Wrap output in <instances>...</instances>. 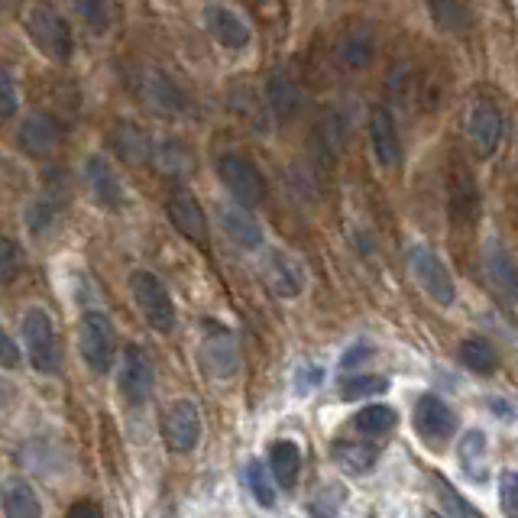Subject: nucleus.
I'll return each instance as SVG.
<instances>
[{
    "instance_id": "f257e3e1",
    "label": "nucleus",
    "mask_w": 518,
    "mask_h": 518,
    "mask_svg": "<svg viewBox=\"0 0 518 518\" xmlns=\"http://www.w3.org/2000/svg\"><path fill=\"white\" fill-rule=\"evenodd\" d=\"M26 36L33 39L36 49L43 52L46 59L52 62H68L75 52V36H72V26L62 17L56 7L49 4H36L26 10Z\"/></svg>"
},
{
    "instance_id": "f03ea898",
    "label": "nucleus",
    "mask_w": 518,
    "mask_h": 518,
    "mask_svg": "<svg viewBox=\"0 0 518 518\" xmlns=\"http://www.w3.org/2000/svg\"><path fill=\"white\" fill-rule=\"evenodd\" d=\"M133 91L143 101L146 111L162 114V117H182L192 111V98L182 91V85L175 78H169L159 68H140L133 75Z\"/></svg>"
},
{
    "instance_id": "7ed1b4c3",
    "label": "nucleus",
    "mask_w": 518,
    "mask_h": 518,
    "mask_svg": "<svg viewBox=\"0 0 518 518\" xmlns=\"http://www.w3.org/2000/svg\"><path fill=\"white\" fill-rule=\"evenodd\" d=\"M405 259L415 282L421 285V292H425L431 302H438L441 308H451L457 302V285H454L451 269L444 266V259L434 253L428 243H412Z\"/></svg>"
},
{
    "instance_id": "20e7f679",
    "label": "nucleus",
    "mask_w": 518,
    "mask_h": 518,
    "mask_svg": "<svg viewBox=\"0 0 518 518\" xmlns=\"http://www.w3.org/2000/svg\"><path fill=\"white\" fill-rule=\"evenodd\" d=\"M130 295L140 315L146 318V324L153 327L156 334H169L175 327V305H172V295L169 289L162 285L153 272L146 269H136L130 272Z\"/></svg>"
},
{
    "instance_id": "39448f33",
    "label": "nucleus",
    "mask_w": 518,
    "mask_h": 518,
    "mask_svg": "<svg viewBox=\"0 0 518 518\" xmlns=\"http://www.w3.org/2000/svg\"><path fill=\"white\" fill-rule=\"evenodd\" d=\"M412 425H415V434L434 451H441L454 441L457 434V415L454 408L447 405L441 395L434 392H425L421 399L415 402V412H412Z\"/></svg>"
},
{
    "instance_id": "423d86ee",
    "label": "nucleus",
    "mask_w": 518,
    "mask_h": 518,
    "mask_svg": "<svg viewBox=\"0 0 518 518\" xmlns=\"http://www.w3.org/2000/svg\"><path fill=\"white\" fill-rule=\"evenodd\" d=\"M23 340H26V350H30V363L33 370L39 373H59L62 366V347H59V337L52 331V318L46 315L43 308H30L23 318Z\"/></svg>"
},
{
    "instance_id": "0eeeda50",
    "label": "nucleus",
    "mask_w": 518,
    "mask_h": 518,
    "mask_svg": "<svg viewBox=\"0 0 518 518\" xmlns=\"http://www.w3.org/2000/svg\"><path fill=\"white\" fill-rule=\"evenodd\" d=\"M217 175L230 195L237 198L240 208H256L259 201L266 198V179L263 172L256 169V162L240 156V153H224L217 159Z\"/></svg>"
},
{
    "instance_id": "6e6552de",
    "label": "nucleus",
    "mask_w": 518,
    "mask_h": 518,
    "mask_svg": "<svg viewBox=\"0 0 518 518\" xmlns=\"http://www.w3.org/2000/svg\"><path fill=\"white\" fill-rule=\"evenodd\" d=\"M78 340H81V357H85V363L94 373L111 370L114 353H117V331L104 311H85Z\"/></svg>"
},
{
    "instance_id": "1a4fd4ad",
    "label": "nucleus",
    "mask_w": 518,
    "mask_h": 518,
    "mask_svg": "<svg viewBox=\"0 0 518 518\" xmlns=\"http://www.w3.org/2000/svg\"><path fill=\"white\" fill-rule=\"evenodd\" d=\"M483 276L499 302L512 308L518 305V263L499 237H489L483 243Z\"/></svg>"
},
{
    "instance_id": "9d476101",
    "label": "nucleus",
    "mask_w": 518,
    "mask_h": 518,
    "mask_svg": "<svg viewBox=\"0 0 518 518\" xmlns=\"http://www.w3.org/2000/svg\"><path fill=\"white\" fill-rule=\"evenodd\" d=\"M162 438L175 454H192L201 441V412L195 402L179 399L162 415Z\"/></svg>"
},
{
    "instance_id": "9b49d317",
    "label": "nucleus",
    "mask_w": 518,
    "mask_h": 518,
    "mask_svg": "<svg viewBox=\"0 0 518 518\" xmlns=\"http://www.w3.org/2000/svg\"><path fill=\"white\" fill-rule=\"evenodd\" d=\"M201 17H204V30H208L214 36V43H221L224 49L240 52L250 46V39H253L250 23L243 20L237 10H230L224 4H208Z\"/></svg>"
},
{
    "instance_id": "f8f14e48",
    "label": "nucleus",
    "mask_w": 518,
    "mask_h": 518,
    "mask_svg": "<svg viewBox=\"0 0 518 518\" xmlns=\"http://www.w3.org/2000/svg\"><path fill=\"white\" fill-rule=\"evenodd\" d=\"M263 279L272 295L279 298H298L305 292V269L295 256L285 250H269L263 259Z\"/></svg>"
},
{
    "instance_id": "ddd939ff",
    "label": "nucleus",
    "mask_w": 518,
    "mask_h": 518,
    "mask_svg": "<svg viewBox=\"0 0 518 518\" xmlns=\"http://www.w3.org/2000/svg\"><path fill=\"white\" fill-rule=\"evenodd\" d=\"M467 136L473 149L483 159H489L502 143V114L496 104L489 101H473L467 111Z\"/></svg>"
},
{
    "instance_id": "4468645a",
    "label": "nucleus",
    "mask_w": 518,
    "mask_h": 518,
    "mask_svg": "<svg viewBox=\"0 0 518 518\" xmlns=\"http://www.w3.org/2000/svg\"><path fill=\"white\" fill-rule=\"evenodd\" d=\"M156 383V363L149 360V353L140 347H130L124 353V370H120V392L130 405H140L149 399Z\"/></svg>"
},
{
    "instance_id": "2eb2a0df",
    "label": "nucleus",
    "mask_w": 518,
    "mask_h": 518,
    "mask_svg": "<svg viewBox=\"0 0 518 518\" xmlns=\"http://www.w3.org/2000/svg\"><path fill=\"white\" fill-rule=\"evenodd\" d=\"M166 211H169L172 227L179 230L185 240L198 243V247H204V243H208V217H204V208L198 204L195 195L175 192L169 198V204H166Z\"/></svg>"
},
{
    "instance_id": "dca6fc26",
    "label": "nucleus",
    "mask_w": 518,
    "mask_h": 518,
    "mask_svg": "<svg viewBox=\"0 0 518 518\" xmlns=\"http://www.w3.org/2000/svg\"><path fill=\"white\" fill-rule=\"evenodd\" d=\"M370 146H373V156L383 169H395L402 162V136H399V124L395 117L379 107L370 117Z\"/></svg>"
},
{
    "instance_id": "f3484780",
    "label": "nucleus",
    "mask_w": 518,
    "mask_h": 518,
    "mask_svg": "<svg viewBox=\"0 0 518 518\" xmlns=\"http://www.w3.org/2000/svg\"><path fill=\"white\" fill-rule=\"evenodd\" d=\"M201 366L214 379H230L240 370V350L234 344V337L227 331H217L211 337H204L201 344Z\"/></svg>"
},
{
    "instance_id": "a211bd4d",
    "label": "nucleus",
    "mask_w": 518,
    "mask_h": 518,
    "mask_svg": "<svg viewBox=\"0 0 518 518\" xmlns=\"http://www.w3.org/2000/svg\"><path fill=\"white\" fill-rule=\"evenodd\" d=\"M457 463H460V470L470 483L483 486L489 480V444H486V434L480 428H470V431L460 434Z\"/></svg>"
},
{
    "instance_id": "6ab92c4d",
    "label": "nucleus",
    "mask_w": 518,
    "mask_h": 518,
    "mask_svg": "<svg viewBox=\"0 0 518 518\" xmlns=\"http://www.w3.org/2000/svg\"><path fill=\"white\" fill-rule=\"evenodd\" d=\"M217 217H221L224 234L234 240L240 250L263 247V227H259V221L247 208H240V204H224V208L217 211Z\"/></svg>"
},
{
    "instance_id": "aec40b11",
    "label": "nucleus",
    "mask_w": 518,
    "mask_h": 518,
    "mask_svg": "<svg viewBox=\"0 0 518 518\" xmlns=\"http://www.w3.org/2000/svg\"><path fill=\"white\" fill-rule=\"evenodd\" d=\"M62 143V124L52 114H33L20 127V146L30 156H49Z\"/></svg>"
},
{
    "instance_id": "412c9836",
    "label": "nucleus",
    "mask_w": 518,
    "mask_h": 518,
    "mask_svg": "<svg viewBox=\"0 0 518 518\" xmlns=\"http://www.w3.org/2000/svg\"><path fill=\"white\" fill-rule=\"evenodd\" d=\"M331 457L340 470H347L353 476H366L379 460V447L366 444V441H350V438H337L331 444Z\"/></svg>"
},
{
    "instance_id": "4be33fe9",
    "label": "nucleus",
    "mask_w": 518,
    "mask_h": 518,
    "mask_svg": "<svg viewBox=\"0 0 518 518\" xmlns=\"http://www.w3.org/2000/svg\"><path fill=\"white\" fill-rule=\"evenodd\" d=\"M337 56L344 59L347 68H357V72L370 68L376 62V36L370 26H353V30H347L337 46Z\"/></svg>"
},
{
    "instance_id": "5701e85b",
    "label": "nucleus",
    "mask_w": 518,
    "mask_h": 518,
    "mask_svg": "<svg viewBox=\"0 0 518 518\" xmlns=\"http://www.w3.org/2000/svg\"><path fill=\"white\" fill-rule=\"evenodd\" d=\"M111 143H114L117 159H124L127 166H143V162L153 156V140H149V133L136 124H117Z\"/></svg>"
},
{
    "instance_id": "b1692460",
    "label": "nucleus",
    "mask_w": 518,
    "mask_h": 518,
    "mask_svg": "<svg viewBox=\"0 0 518 518\" xmlns=\"http://www.w3.org/2000/svg\"><path fill=\"white\" fill-rule=\"evenodd\" d=\"M269 473L282 489H295L302 473V447L295 441H276L269 447Z\"/></svg>"
},
{
    "instance_id": "393cba45",
    "label": "nucleus",
    "mask_w": 518,
    "mask_h": 518,
    "mask_svg": "<svg viewBox=\"0 0 518 518\" xmlns=\"http://www.w3.org/2000/svg\"><path fill=\"white\" fill-rule=\"evenodd\" d=\"M457 357L476 376H493L499 370V363H502L499 350L493 347V340H486V337H467L460 344Z\"/></svg>"
},
{
    "instance_id": "a878e982",
    "label": "nucleus",
    "mask_w": 518,
    "mask_h": 518,
    "mask_svg": "<svg viewBox=\"0 0 518 518\" xmlns=\"http://www.w3.org/2000/svg\"><path fill=\"white\" fill-rule=\"evenodd\" d=\"M266 101H269V111L279 120H292L302 111V88H298L289 75H272L266 85Z\"/></svg>"
},
{
    "instance_id": "bb28decb",
    "label": "nucleus",
    "mask_w": 518,
    "mask_h": 518,
    "mask_svg": "<svg viewBox=\"0 0 518 518\" xmlns=\"http://www.w3.org/2000/svg\"><path fill=\"white\" fill-rule=\"evenodd\" d=\"M85 175H88L94 198L104 201V204H120V198H124V185H120L117 172L111 169V162H107L104 156H91L88 166H85Z\"/></svg>"
},
{
    "instance_id": "cd10ccee",
    "label": "nucleus",
    "mask_w": 518,
    "mask_h": 518,
    "mask_svg": "<svg viewBox=\"0 0 518 518\" xmlns=\"http://www.w3.org/2000/svg\"><path fill=\"white\" fill-rule=\"evenodd\" d=\"M395 425H399V412L386 402H373L353 415V431L366 434V438H386L395 431Z\"/></svg>"
},
{
    "instance_id": "c85d7f7f",
    "label": "nucleus",
    "mask_w": 518,
    "mask_h": 518,
    "mask_svg": "<svg viewBox=\"0 0 518 518\" xmlns=\"http://www.w3.org/2000/svg\"><path fill=\"white\" fill-rule=\"evenodd\" d=\"M476 211H480V195H476L473 175L467 169H457V175L451 179V214L454 221H473Z\"/></svg>"
},
{
    "instance_id": "c756f323",
    "label": "nucleus",
    "mask_w": 518,
    "mask_h": 518,
    "mask_svg": "<svg viewBox=\"0 0 518 518\" xmlns=\"http://www.w3.org/2000/svg\"><path fill=\"white\" fill-rule=\"evenodd\" d=\"M153 156H156V166L162 175H172V179H182V175H188L195 169V159H192V149H188L185 143L179 140H166V143H159L153 149Z\"/></svg>"
},
{
    "instance_id": "7c9ffc66",
    "label": "nucleus",
    "mask_w": 518,
    "mask_h": 518,
    "mask_svg": "<svg viewBox=\"0 0 518 518\" xmlns=\"http://www.w3.org/2000/svg\"><path fill=\"white\" fill-rule=\"evenodd\" d=\"M386 392H389V379L379 373H353L340 379V399L347 402L373 399V395H386Z\"/></svg>"
},
{
    "instance_id": "2f4dec72",
    "label": "nucleus",
    "mask_w": 518,
    "mask_h": 518,
    "mask_svg": "<svg viewBox=\"0 0 518 518\" xmlns=\"http://www.w3.org/2000/svg\"><path fill=\"white\" fill-rule=\"evenodd\" d=\"M4 512L7 518H43V506L26 483H10L4 489Z\"/></svg>"
},
{
    "instance_id": "473e14b6",
    "label": "nucleus",
    "mask_w": 518,
    "mask_h": 518,
    "mask_svg": "<svg viewBox=\"0 0 518 518\" xmlns=\"http://www.w3.org/2000/svg\"><path fill=\"white\" fill-rule=\"evenodd\" d=\"M247 486H250V493L253 499L259 502L263 509H276V480H272V473L263 467L259 460H250L247 463Z\"/></svg>"
},
{
    "instance_id": "72a5a7b5",
    "label": "nucleus",
    "mask_w": 518,
    "mask_h": 518,
    "mask_svg": "<svg viewBox=\"0 0 518 518\" xmlns=\"http://www.w3.org/2000/svg\"><path fill=\"white\" fill-rule=\"evenodd\" d=\"M434 486H438V496H441V506L447 509V515L451 518H486L480 509L473 506V502L463 496V493H457V489L444 480V476H434Z\"/></svg>"
},
{
    "instance_id": "f704fd0d",
    "label": "nucleus",
    "mask_w": 518,
    "mask_h": 518,
    "mask_svg": "<svg viewBox=\"0 0 518 518\" xmlns=\"http://www.w3.org/2000/svg\"><path fill=\"white\" fill-rule=\"evenodd\" d=\"M344 499H347V489L344 486H324L321 493L311 499V518H337V512L344 509Z\"/></svg>"
},
{
    "instance_id": "c9c22d12",
    "label": "nucleus",
    "mask_w": 518,
    "mask_h": 518,
    "mask_svg": "<svg viewBox=\"0 0 518 518\" xmlns=\"http://www.w3.org/2000/svg\"><path fill=\"white\" fill-rule=\"evenodd\" d=\"M78 17L85 20L91 30H107L111 26V0H75Z\"/></svg>"
},
{
    "instance_id": "e433bc0d",
    "label": "nucleus",
    "mask_w": 518,
    "mask_h": 518,
    "mask_svg": "<svg viewBox=\"0 0 518 518\" xmlns=\"http://www.w3.org/2000/svg\"><path fill=\"white\" fill-rule=\"evenodd\" d=\"M20 266H23V253L17 247V240L10 237H0V282H13L20 276Z\"/></svg>"
},
{
    "instance_id": "4c0bfd02",
    "label": "nucleus",
    "mask_w": 518,
    "mask_h": 518,
    "mask_svg": "<svg viewBox=\"0 0 518 518\" xmlns=\"http://www.w3.org/2000/svg\"><path fill=\"white\" fill-rule=\"evenodd\" d=\"M499 509L506 518H518V470L499 476Z\"/></svg>"
},
{
    "instance_id": "58836bf2",
    "label": "nucleus",
    "mask_w": 518,
    "mask_h": 518,
    "mask_svg": "<svg viewBox=\"0 0 518 518\" xmlns=\"http://www.w3.org/2000/svg\"><path fill=\"white\" fill-rule=\"evenodd\" d=\"M20 107V94H17V81L7 72V68H0V120H10L17 114Z\"/></svg>"
},
{
    "instance_id": "ea45409f",
    "label": "nucleus",
    "mask_w": 518,
    "mask_h": 518,
    "mask_svg": "<svg viewBox=\"0 0 518 518\" xmlns=\"http://www.w3.org/2000/svg\"><path fill=\"white\" fill-rule=\"evenodd\" d=\"M376 357V347L373 344H366V340H360V344H353L344 357H340V370L344 373H350V370H360V366L366 363V360H373Z\"/></svg>"
},
{
    "instance_id": "a19ab883",
    "label": "nucleus",
    "mask_w": 518,
    "mask_h": 518,
    "mask_svg": "<svg viewBox=\"0 0 518 518\" xmlns=\"http://www.w3.org/2000/svg\"><path fill=\"white\" fill-rule=\"evenodd\" d=\"M0 366H7V370H17L20 366V350L10 340V334L4 331V327H0Z\"/></svg>"
},
{
    "instance_id": "79ce46f5",
    "label": "nucleus",
    "mask_w": 518,
    "mask_h": 518,
    "mask_svg": "<svg viewBox=\"0 0 518 518\" xmlns=\"http://www.w3.org/2000/svg\"><path fill=\"white\" fill-rule=\"evenodd\" d=\"M321 379H324V373L318 370V366H302V370L295 373V389L305 395V392L315 389V386L321 383Z\"/></svg>"
},
{
    "instance_id": "37998d69",
    "label": "nucleus",
    "mask_w": 518,
    "mask_h": 518,
    "mask_svg": "<svg viewBox=\"0 0 518 518\" xmlns=\"http://www.w3.org/2000/svg\"><path fill=\"white\" fill-rule=\"evenodd\" d=\"M52 217H56V214H52L49 204H33V208H30V230H36V234H39V230H46V224L52 221Z\"/></svg>"
},
{
    "instance_id": "c03bdc74",
    "label": "nucleus",
    "mask_w": 518,
    "mask_h": 518,
    "mask_svg": "<svg viewBox=\"0 0 518 518\" xmlns=\"http://www.w3.org/2000/svg\"><path fill=\"white\" fill-rule=\"evenodd\" d=\"M65 518H104V512L94 506V502H75Z\"/></svg>"
},
{
    "instance_id": "a18cd8bd",
    "label": "nucleus",
    "mask_w": 518,
    "mask_h": 518,
    "mask_svg": "<svg viewBox=\"0 0 518 518\" xmlns=\"http://www.w3.org/2000/svg\"><path fill=\"white\" fill-rule=\"evenodd\" d=\"M10 4H13V0H0V10H7Z\"/></svg>"
},
{
    "instance_id": "49530a36",
    "label": "nucleus",
    "mask_w": 518,
    "mask_h": 518,
    "mask_svg": "<svg viewBox=\"0 0 518 518\" xmlns=\"http://www.w3.org/2000/svg\"><path fill=\"white\" fill-rule=\"evenodd\" d=\"M425 518H441V515H434V512H428V515H425Z\"/></svg>"
},
{
    "instance_id": "de8ad7c7",
    "label": "nucleus",
    "mask_w": 518,
    "mask_h": 518,
    "mask_svg": "<svg viewBox=\"0 0 518 518\" xmlns=\"http://www.w3.org/2000/svg\"><path fill=\"white\" fill-rule=\"evenodd\" d=\"M256 4H263V0H256Z\"/></svg>"
}]
</instances>
